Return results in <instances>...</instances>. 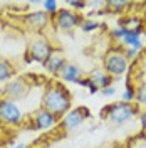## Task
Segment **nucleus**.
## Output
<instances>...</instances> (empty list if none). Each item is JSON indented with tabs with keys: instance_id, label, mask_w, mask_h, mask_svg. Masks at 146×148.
Here are the masks:
<instances>
[{
	"instance_id": "f257e3e1",
	"label": "nucleus",
	"mask_w": 146,
	"mask_h": 148,
	"mask_svg": "<svg viewBox=\"0 0 146 148\" xmlns=\"http://www.w3.org/2000/svg\"><path fill=\"white\" fill-rule=\"evenodd\" d=\"M42 108L52 113L55 118H62L71 110V92L62 83H49L42 96Z\"/></svg>"
},
{
	"instance_id": "f03ea898",
	"label": "nucleus",
	"mask_w": 146,
	"mask_h": 148,
	"mask_svg": "<svg viewBox=\"0 0 146 148\" xmlns=\"http://www.w3.org/2000/svg\"><path fill=\"white\" fill-rule=\"evenodd\" d=\"M101 114L104 120H108L113 125H126L128 121H131L134 116L139 114V106L131 104V103L118 101L106 106Z\"/></svg>"
},
{
	"instance_id": "7ed1b4c3",
	"label": "nucleus",
	"mask_w": 146,
	"mask_h": 148,
	"mask_svg": "<svg viewBox=\"0 0 146 148\" xmlns=\"http://www.w3.org/2000/svg\"><path fill=\"white\" fill-rule=\"evenodd\" d=\"M129 67H131V62L126 59V56L123 54L121 47L109 51L106 54V57H104L102 69L109 74L111 77H121V76H124L129 71Z\"/></svg>"
},
{
	"instance_id": "20e7f679",
	"label": "nucleus",
	"mask_w": 146,
	"mask_h": 148,
	"mask_svg": "<svg viewBox=\"0 0 146 148\" xmlns=\"http://www.w3.org/2000/svg\"><path fill=\"white\" fill-rule=\"evenodd\" d=\"M52 46L50 42L47 40L46 37H37L34 39L30 44L25 56H24V61L30 64V62H39V64H46V61L49 59V56L52 54Z\"/></svg>"
},
{
	"instance_id": "39448f33",
	"label": "nucleus",
	"mask_w": 146,
	"mask_h": 148,
	"mask_svg": "<svg viewBox=\"0 0 146 148\" xmlns=\"http://www.w3.org/2000/svg\"><path fill=\"white\" fill-rule=\"evenodd\" d=\"M0 123L5 126H20L24 123L22 110L15 101L0 98Z\"/></svg>"
},
{
	"instance_id": "423d86ee",
	"label": "nucleus",
	"mask_w": 146,
	"mask_h": 148,
	"mask_svg": "<svg viewBox=\"0 0 146 148\" xmlns=\"http://www.w3.org/2000/svg\"><path fill=\"white\" fill-rule=\"evenodd\" d=\"M52 20H54L55 27L59 29V30L71 32V30H74L76 27L81 25L82 17L77 14V12H74V10H71V9L65 7V9H59L57 10V14L52 17Z\"/></svg>"
},
{
	"instance_id": "0eeeda50",
	"label": "nucleus",
	"mask_w": 146,
	"mask_h": 148,
	"mask_svg": "<svg viewBox=\"0 0 146 148\" xmlns=\"http://www.w3.org/2000/svg\"><path fill=\"white\" fill-rule=\"evenodd\" d=\"M29 91H30V84L27 77H15L3 86V98L17 103L18 99H24L29 94Z\"/></svg>"
},
{
	"instance_id": "6e6552de",
	"label": "nucleus",
	"mask_w": 146,
	"mask_h": 148,
	"mask_svg": "<svg viewBox=\"0 0 146 148\" xmlns=\"http://www.w3.org/2000/svg\"><path fill=\"white\" fill-rule=\"evenodd\" d=\"M84 120H86L84 118V106L72 108L59 120V126H61L62 131H74L76 128H79L84 123Z\"/></svg>"
},
{
	"instance_id": "1a4fd4ad",
	"label": "nucleus",
	"mask_w": 146,
	"mask_h": 148,
	"mask_svg": "<svg viewBox=\"0 0 146 148\" xmlns=\"http://www.w3.org/2000/svg\"><path fill=\"white\" fill-rule=\"evenodd\" d=\"M32 128L39 130V131H46V130L54 128L55 125L59 123V118H55L52 113L46 111L44 108H39V110L34 111L32 114Z\"/></svg>"
},
{
	"instance_id": "9d476101",
	"label": "nucleus",
	"mask_w": 146,
	"mask_h": 148,
	"mask_svg": "<svg viewBox=\"0 0 146 148\" xmlns=\"http://www.w3.org/2000/svg\"><path fill=\"white\" fill-rule=\"evenodd\" d=\"M50 17L47 15L44 10H34V12H29L24 15V24L32 30H44L49 25Z\"/></svg>"
},
{
	"instance_id": "9b49d317",
	"label": "nucleus",
	"mask_w": 146,
	"mask_h": 148,
	"mask_svg": "<svg viewBox=\"0 0 146 148\" xmlns=\"http://www.w3.org/2000/svg\"><path fill=\"white\" fill-rule=\"evenodd\" d=\"M57 77L62 79L64 83H76L77 84L82 77H84V73H82V69L77 64H74V62H65V66L62 67V71L59 73Z\"/></svg>"
},
{
	"instance_id": "f8f14e48",
	"label": "nucleus",
	"mask_w": 146,
	"mask_h": 148,
	"mask_svg": "<svg viewBox=\"0 0 146 148\" xmlns=\"http://www.w3.org/2000/svg\"><path fill=\"white\" fill-rule=\"evenodd\" d=\"M65 57L64 54L61 52V51H52V54L49 56V59L46 61V69L49 73L52 74V76H59V73L62 71V67L65 66Z\"/></svg>"
},
{
	"instance_id": "ddd939ff",
	"label": "nucleus",
	"mask_w": 146,
	"mask_h": 148,
	"mask_svg": "<svg viewBox=\"0 0 146 148\" xmlns=\"http://www.w3.org/2000/svg\"><path fill=\"white\" fill-rule=\"evenodd\" d=\"M119 27H124L129 32H136V34H141L145 32V22L143 18L138 17V15H128V17H123L119 20Z\"/></svg>"
},
{
	"instance_id": "4468645a",
	"label": "nucleus",
	"mask_w": 146,
	"mask_h": 148,
	"mask_svg": "<svg viewBox=\"0 0 146 148\" xmlns=\"http://www.w3.org/2000/svg\"><path fill=\"white\" fill-rule=\"evenodd\" d=\"M87 77H89V81H91L92 84H96V86L99 88V91L113 84V77H111L104 69H92Z\"/></svg>"
},
{
	"instance_id": "2eb2a0df",
	"label": "nucleus",
	"mask_w": 146,
	"mask_h": 148,
	"mask_svg": "<svg viewBox=\"0 0 146 148\" xmlns=\"http://www.w3.org/2000/svg\"><path fill=\"white\" fill-rule=\"evenodd\" d=\"M15 74V67L12 66L10 61L7 59H3V57H0V84H7L12 79V76Z\"/></svg>"
},
{
	"instance_id": "dca6fc26",
	"label": "nucleus",
	"mask_w": 146,
	"mask_h": 148,
	"mask_svg": "<svg viewBox=\"0 0 146 148\" xmlns=\"http://www.w3.org/2000/svg\"><path fill=\"white\" fill-rule=\"evenodd\" d=\"M133 3L128 0H109L106 2V10H109L111 14H121L124 10H128Z\"/></svg>"
},
{
	"instance_id": "f3484780",
	"label": "nucleus",
	"mask_w": 146,
	"mask_h": 148,
	"mask_svg": "<svg viewBox=\"0 0 146 148\" xmlns=\"http://www.w3.org/2000/svg\"><path fill=\"white\" fill-rule=\"evenodd\" d=\"M134 94H136V88H134L131 83H126L124 91L121 92V101H123V103H131V104H134Z\"/></svg>"
},
{
	"instance_id": "a211bd4d",
	"label": "nucleus",
	"mask_w": 146,
	"mask_h": 148,
	"mask_svg": "<svg viewBox=\"0 0 146 148\" xmlns=\"http://www.w3.org/2000/svg\"><path fill=\"white\" fill-rule=\"evenodd\" d=\"M99 22L98 20H94V18H82L81 22V30L82 32H86V34H91V32H96L98 29H99Z\"/></svg>"
},
{
	"instance_id": "6ab92c4d",
	"label": "nucleus",
	"mask_w": 146,
	"mask_h": 148,
	"mask_svg": "<svg viewBox=\"0 0 146 148\" xmlns=\"http://www.w3.org/2000/svg\"><path fill=\"white\" fill-rule=\"evenodd\" d=\"M40 5H42V10L46 12L49 17H54L57 14V10H59V3L55 0H44Z\"/></svg>"
},
{
	"instance_id": "aec40b11",
	"label": "nucleus",
	"mask_w": 146,
	"mask_h": 148,
	"mask_svg": "<svg viewBox=\"0 0 146 148\" xmlns=\"http://www.w3.org/2000/svg\"><path fill=\"white\" fill-rule=\"evenodd\" d=\"M134 103H136V106H145L146 108V84H141L136 88Z\"/></svg>"
},
{
	"instance_id": "412c9836",
	"label": "nucleus",
	"mask_w": 146,
	"mask_h": 148,
	"mask_svg": "<svg viewBox=\"0 0 146 148\" xmlns=\"http://www.w3.org/2000/svg\"><path fill=\"white\" fill-rule=\"evenodd\" d=\"M126 32H128V30H126L124 27H119V25H118V27L113 29L109 34H111V37H113V39H114V40H116V42L119 44V42L123 40V37L126 36Z\"/></svg>"
},
{
	"instance_id": "4be33fe9",
	"label": "nucleus",
	"mask_w": 146,
	"mask_h": 148,
	"mask_svg": "<svg viewBox=\"0 0 146 148\" xmlns=\"http://www.w3.org/2000/svg\"><path fill=\"white\" fill-rule=\"evenodd\" d=\"M123 54L126 56V59H128L129 62H131V61L138 59L141 52H139V51H136V49H133V47H128V49H123Z\"/></svg>"
},
{
	"instance_id": "5701e85b",
	"label": "nucleus",
	"mask_w": 146,
	"mask_h": 148,
	"mask_svg": "<svg viewBox=\"0 0 146 148\" xmlns=\"http://www.w3.org/2000/svg\"><path fill=\"white\" fill-rule=\"evenodd\" d=\"M87 7V2H74V0H69L67 2V9H71V10H82V9H86Z\"/></svg>"
},
{
	"instance_id": "b1692460",
	"label": "nucleus",
	"mask_w": 146,
	"mask_h": 148,
	"mask_svg": "<svg viewBox=\"0 0 146 148\" xmlns=\"http://www.w3.org/2000/svg\"><path fill=\"white\" fill-rule=\"evenodd\" d=\"M101 92H102L104 96H113V94H116V86H114V84H111V86H108V88L101 89Z\"/></svg>"
},
{
	"instance_id": "393cba45",
	"label": "nucleus",
	"mask_w": 146,
	"mask_h": 148,
	"mask_svg": "<svg viewBox=\"0 0 146 148\" xmlns=\"http://www.w3.org/2000/svg\"><path fill=\"white\" fill-rule=\"evenodd\" d=\"M86 88L89 89V92H91V94H94V92H99V88H98L96 84H92L91 81H89V77H87V86H86Z\"/></svg>"
},
{
	"instance_id": "a878e982",
	"label": "nucleus",
	"mask_w": 146,
	"mask_h": 148,
	"mask_svg": "<svg viewBox=\"0 0 146 148\" xmlns=\"http://www.w3.org/2000/svg\"><path fill=\"white\" fill-rule=\"evenodd\" d=\"M139 123H141V128L146 130V108L143 110V113L139 114Z\"/></svg>"
},
{
	"instance_id": "bb28decb",
	"label": "nucleus",
	"mask_w": 146,
	"mask_h": 148,
	"mask_svg": "<svg viewBox=\"0 0 146 148\" xmlns=\"http://www.w3.org/2000/svg\"><path fill=\"white\" fill-rule=\"evenodd\" d=\"M84 118H86V120H89V118H91V111L87 110V108H84Z\"/></svg>"
},
{
	"instance_id": "cd10ccee",
	"label": "nucleus",
	"mask_w": 146,
	"mask_h": 148,
	"mask_svg": "<svg viewBox=\"0 0 146 148\" xmlns=\"http://www.w3.org/2000/svg\"><path fill=\"white\" fill-rule=\"evenodd\" d=\"M12 148H27V147H25V143H15Z\"/></svg>"
},
{
	"instance_id": "c85d7f7f",
	"label": "nucleus",
	"mask_w": 146,
	"mask_h": 148,
	"mask_svg": "<svg viewBox=\"0 0 146 148\" xmlns=\"http://www.w3.org/2000/svg\"><path fill=\"white\" fill-rule=\"evenodd\" d=\"M0 94H3V84H0Z\"/></svg>"
},
{
	"instance_id": "c756f323",
	"label": "nucleus",
	"mask_w": 146,
	"mask_h": 148,
	"mask_svg": "<svg viewBox=\"0 0 146 148\" xmlns=\"http://www.w3.org/2000/svg\"><path fill=\"white\" fill-rule=\"evenodd\" d=\"M143 34H146V29H145V32H143Z\"/></svg>"
}]
</instances>
